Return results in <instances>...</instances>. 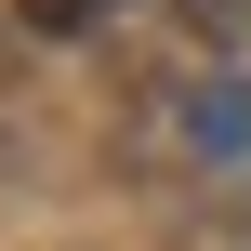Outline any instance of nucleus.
Returning a JSON list of instances; mask_svg holds the SVG:
<instances>
[{
    "mask_svg": "<svg viewBox=\"0 0 251 251\" xmlns=\"http://www.w3.org/2000/svg\"><path fill=\"white\" fill-rule=\"evenodd\" d=\"M13 13H26V26H40V40H79V26H93V13H106V0H13Z\"/></svg>",
    "mask_w": 251,
    "mask_h": 251,
    "instance_id": "1",
    "label": "nucleus"
},
{
    "mask_svg": "<svg viewBox=\"0 0 251 251\" xmlns=\"http://www.w3.org/2000/svg\"><path fill=\"white\" fill-rule=\"evenodd\" d=\"M106 13H119V0H106Z\"/></svg>",
    "mask_w": 251,
    "mask_h": 251,
    "instance_id": "2",
    "label": "nucleus"
}]
</instances>
